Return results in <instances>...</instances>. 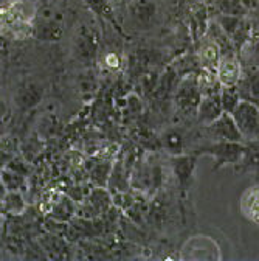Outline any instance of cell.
<instances>
[{
	"instance_id": "obj_5",
	"label": "cell",
	"mask_w": 259,
	"mask_h": 261,
	"mask_svg": "<svg viewBox=\"0 0 259 261\" xmlns=\"http://www.w3.org/2000/svg\"><path fill=\"white\" fill-rule=\"evenodd\" d=\"M204 133L210 142H244L239 127L236 126L230 112H222L211 124L204 126Z\"/></svg>"
},
{
	"instance_id": "obj_11",
	"label": "cell",
	"mask_w": 259,
	"mask_h": 261,
	"mask_svg": "<svg viewBox=\"0 0 259 261\" xmlns=\"http://www.w3.org/2000/svg\"><path fill=\"white\" fill-rule=\"evenodd\" d=\"M197 58H199V62H200L202 69L216 72L217 65H219V61L222 58V51H220L219 45L211 38H207L202 42V45L199 47Z\"/></svg>"
},
{
	"instance_id": "obj_17",
	"label": "cell",
	"mask_w": 259,
	"mask_h": 261,
	"mask_svg": "<svg viewBox=\"0 0 259 261\" xmlns=\"http://www.w3.org/2000/svg\"><path fill=\"white\" fill-rule=\"evenodd\" d=\"M113 170V165L109 159H101L98 163H95L90 170V177L95 180L96 187H107L110 173Z\"/></svg>"
},
{
	"instance_id": "obj_10",
	"label": "cell",
	"mask_w": 259,
	"mask_h": 261,
	"mask_svg": "<svg viewBox=\"0 0 259 261\" xmlns=\"http://www.w3.org/2000/svg\"><path fill=\"white\" fill-rule=\"evenodd\" d=\"M155 4L152 0H135L129 8V16L138 28H149L155 17Z\"/></svg>"
},
{
	"instance_id": "obj_18",
	"label": "cell",
	"mask_w": 259,
	"mask_h": 261,
	"mask_svg": "<svg viewBox=\"0 0 259 261\" xmlns=\"http://www.w3.org/2000/svg\"><path fill=\"white\" fill-rule=\"evenodd\" d=\"M2 201H4V208L11 215H22L26 208L23 196L17 190L7 191V194L4 196Z\"/></svg>"
},
{
	"instance_id": "obj_13",
	"label": "cell",
	"mask_w": 259,
	"mask_h": 261,
	"mask_svg": "<svg viewBox=\"0 0 259 261\" xmlns=\"http://www.w3.org/2000/svg\"><path fill=\"white\" fill-rule=\"evenodd\" d=\"M241 173H256L259 174V139L245 142V152L238 167H235Z\"/></svg>"
},
{
	"instance_id": "obj_8",
	"label": "cell",
	"mask_w": 259,
	"mask_h": 261,
	"mask_svg": "<svg viewBox=\"0 0 259 261\" xmlns=\"http://www.w3.org/2000/svg\"><path fill=\"white\" fill-rule=\"evenodd\" d=\"M239 212L248 222L259 227V184H253L242 191Z\"/></svg>"
},
{
	"instance_id": "obj_12",
	"label": "cell",
	"mask_w": 259,
	"mask_h": 261,
	"mask_svg": "<svg viewBox=\"0 0 259 261\" xmlns=\"http://www.w3.org/2000/svg\"><path fill=\"white\" fill-rule=\"evenodd\" d=\"M160 142L171 155L186 152V136L183 133V129H174V127L168 129L166 133H163V136H161Z\"/></svg>"
},
{
	"instance_id": "obj_7",
	"label": "cell",
	"mask_w": 259,
	"mask_h": 261,
	"mask_svg": "<svg viewBox=\"0 0 259 261\" xmlns=\"http://www.w3.org/2000/svg\"><path fill=\"white\" fill-rule=\"evenodd\" d=\"M216 75L223 87L238 86L239 81L242 80V67H241L239 59L233 53L222 55L219 65L216 69Z\"/></svg>"
},
{
	"instance_id": "obj_15",
	"label": "cell",
	"mask_w": 259,
	"mask_h": 261,
	"mask_svg": "<svg viewBox=\"0 0 259 261\" xmlns=\"http://www.w3.org/2000/svg\"><path fill=\"white\" fill-rule=\"evenodd\" d=\"M107 188L112 194L118 191H129V188H131V176H129V171L124 168L123 162H117V165H113V170L107 182Z\"/></svg>"
},
{
	"instance_id": "obj_14",
	"label": "cell",
	"mask_w": 259,
	"mask_h": 261,
	"mask_svg": "<svg viewBox=\"0 0 259 261\" xmlns=\"http://www.w3.org/2000/svg\"><path fill=\"white\" fill-rule=\"evenodd\" d=\"M89 204L95 208V212L98 215H106L113 205V196L107 187H96L90 193Z\"/></svg>"
},
{
	"instance_id": "obj_4",
	"label": "cell",
	"mask_w": 259,
	"mask_h": 261,
	"mask_svg": "<svg viewBox=\"0 0 259 261\" xmlns=\"http://www.w3.org/2000/svg\"><path fill=\"white\" fill-rule=\"evenodd\" d=\"M245 142L259 139V105L253 100H241L232 112Z\"/></svg>"
},
{
	"instance_id": "obj_19",
	"label": "cell",
	"mask_w": 259,
	"mask_h": 261,
	"mask_svg": "<svg viewBox=\"0 0 259 261\" xmlns=\"http://www.w3.org/2000/svg\"><path fill=\"white\" fill-rule=\"evenodd\" d=\"M220 100H222V106L225 112H233L235 108L239 105V101L242 100L241 92L238 89V86H230V87H223L220 90Z\"/></svg>"
},
{
	"instance_id": "obj_3",
	"label": "cell",
	"mask_w": 259,
	"mask_h": 261,
	"mask_svg": "<svg viewBox=\"0 0 259 261\" xmlns=\"http://www.w3.org/2000/svg\"><path fill=\"white\" fill-rule=\"evenodd\" d=\"M202 100V93L197 83V75H185L179 78L176 92H174V103L179 111H182L185 115L192 112L194 115L197 114V108Z\"/></svg>"
},
{
	"instance_id": "obj_9",
	"label": "cell",
	"mask_w": 259,
	"mask_h": 261,
	"mask_svg": "<svg viewBox=\"0 0 259 261\" xmlns=\"http://www.w3.org/2000/svg\"><path fill=\"white\" fill-rule=\"evenodd\" d=\"M222 112H225V111H223V106H222L220 93L207 95V96H202L196 117H197V121H199L200 126H208L216 118H219L222 115Z\"/></svg>"
},
{
	"instance_id": "obj_20",
	"label": "cell",
	"mask_w": 259,
	"mask_h": 261,
	"mask_svg": "<svg viewBox=\"0 0 259 261\" xmlns=\"http://www.w3.org/2000/svg\"><path fill=\"white\" fill-rule=\"evenodd\" d=\"M2 182L7 187L8 191L11 190H19L20 184H22V177L16 173H8V171H2Z\"/></svg>"
},
{
	"instance_id": "obj_6",
	"label": "cell",
	"mask_w": 259,
	"mask_h": 261,
	"mask_svg": "<svg viewBox=\"0 0 259 261\" xmlns=\"http://www.w3.org/2000/svg\"><path fill=\"white\" fill-rule=\"evenodd\" d=\"M197 157L196 154H177V155H171L169 163L172 168V174L177 179V185L182 191L183 196H186V193L189 191L192 180H194V173H196V167H197Z\"/></svg>"
},
{
	"instance_id": "obj_2",
	"label": "cell",
	"mask_w": 259,
	"mask_h": 261,
	"mask_svg": "<svg viewBox=\"0 0 259 261\" xmlns=\"http://www.w3.org/2000/svg\"><path fill=\"white\" fill-rule=\"evenodd\" d=\"M196 155H208L214 160L213 171L220 170L223 167H238L244 152H245V143L244 142H210L207 145H202L194 149Z\"/></svg>"
},
{
	"instance_id": "obj_1",
	"label": "cell",
	"mask_w": 259,
	"mask_h": 261,
	"mask_svg": "<svg viewBox=\"0 0 259 261\" xmlns=\"http://www.w3.org/2000/svg\"><path fill=\"white\" fill-rule=\"evenodd\" d=\"M36 19V7L31 0H8L0 7V33L13 39L31 35Z\"/></svg>"
},
{
	"instance_id": "obj_16",
	"label": "cell",
	"mask_w": 259,
	"mask_h": 261,
	"mask_svg": "<svg viewBox=\"0 0 259 261\" xmlns=\"http://www.w3.org/2000/svg\"><path fill=\"white\" fill-rule=\"evenodd\" d=\"M197 83H199V89H200L202 96H207V95H217V93H220V90H222V84H220V81L217 80L216 72H213V70L202 69V70L197 73Z\"/></svg>"
}]
</instances>
